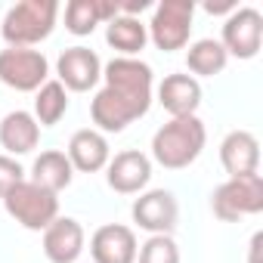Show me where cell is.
Here are the masks:
<instances>
[{
	"label": "cell",
	"instance_id": "cell-1",
	"mask_svg": "<svg viewBox=\"0 0 263 263\" xmlns=\"http://www.w3.org/2000/svg\"><path fill=\"white\" fill-rule=\"evenodd\" d=\"M204 143H208V130L198 115L171 118L152 137V158L167 171H183L198 161Z\"/></svg>",
	"mask_w": 263,
	"mask_h": 263
},
{
	"label": "cell",
	"instance_id": "cell-2",
	"mask_svg": "<svg viewBox=\"0 0 263 263\" xmlns=\"http://www.w3.org/2000/svg\"><path fill=\"white\" fill-rule=\"evenodd\" d=\"M59 19V4L56 0H22L13 4L4 16L0 34L10 47H34L41 41H47L56 28Z\"/></svg>",
	"mask_w": 263,
	"mask_h": 263
},
{
	"label": "cell",
	"instance_id": "cell-3",
	"mask_svg": "<svg viewBox=\"0 0 263 263\" xmlns=\"http://www.w3.org/2000/svg\"><path fill=\"white\" fill-rule=\"evenodd\" d=\"M211 211L223 223H238L241 217H254L263 211V177H229L211 195Z\"/></svg>",
	"mask_w": 263,
	"mask_h": 263
},
{
	"label": "cell",
	"instance_id": "cell-4",
	"mask_svg": "<svg viewBox=\"0 0 263 263\" xmlns=\"http://www.w3.org/2000/svg\"><path fill=\"white\" fill-rule=\"evenodd\" d=\"M4 208L19 226H25L31 232H44L59 217V195L41 189L31 180H22L19 186H13L4 195Z\"/></svg>",
	"mask_w": 263,
	"mask_h": 263
},
{
	"label": "cell",
	"instance_id": "cell-5",
	"mask_svg": "<svg viewBox=\"0 0 263 263\" xmlns=\"http://www.w3.org/2000/svg\"><path fill=\"white\" fill-rule=\"evenodd\" d=\"M192 19H195L192 0H161L152 13V22L146 25L149 41L164 53L183 50L192 34Z\"/></svg>",
	"mask_w": 263,
	"mask_h": 263
},
{
	"label": "cell",
	"instance_id": "cell-6",
	"mask_svg": "<svg viewBox=\"0 0 263 263\" xmlns=\"http://www.w3.org/2000/svg\"><path fill=\"white\" fill-rule=\"evenodd\" d=\"M0 81L19 93H34L50 81V62L41 50L7 47L0 50Z\"/></svg>",
	"mask_w": 263,
	"mask_h": 263
},
{
	"label": "cell",
	"instance_id": "cell-7",
	"mask_svg": "<svg viewBox=\"0 0 263 263\" xmlns=\"http://www.w3.org/2000/svg\"><path fill=\"white\" fill-rule=\"evenodd\" d=\"M105 87H111L115 93H121L124 99L137 102L140 108L149 111L152 105V68L143 59H130V56H115L105 68H102Z\"/></svg>",
	"mask_w": 263,
	"mask_h": 263
},
{
	"label": "cell",
	"instance_id": "cell-8",
	"mask_svg": "<svg viewBox=\"0 0 263 263\" xmlns=\"http://www.w3.org/2000/svg\"><path fill=\"white\" fill-rule=\"evenodd\" d=\"M226 56L235 59H254L263 44V16L254 7H238L226 16L223 22V37H220Z\"/></svg>",
	"mask_w": 263,
	"mask_h": 263
},
{
	"label": "cell",
	"instance_id": "cell-9",
	"mask_svg": "<svg viewBox=\"0 0 263 263\" xmlns=\"http://www.w3.org/2000/svg\"><path fill=\"white\" fill-rule=\"evenodd\" d=\"M177 198L167 192V189H152V192H143L134 208H130V217L140 229H146L149 235H171V229L177 226Z\"/></svg>",
	"mask_w": 263,
	"mask_h": 263
},
{
	"label": "cell",
	"instance_id": "cell-10",
	"mask_svg": "<svg viewBox=\"0 0 263 263\" xmlns=\"http://www.w3.org/2000/svg\"><path fill=\"white\" fill-rule=\"evenodd\" d=\"M105 180L115 192L121 195H137L149 186L152 180V158L143 155L140 149H127V152H118L115 158H108L105 164Z\"/></svg>",
	"mask_w": 263,
	"mask_h": 263
},
{
	"label": "cell",
	"instance_id": "cell-11",
	"mask_svg": "<svg viewBox=\"0 0 263 263\" xmlns=\"http://www.w3.org/2000/svg\"><path fill=\"white\" fill-rule=\"evenodd\" d=\"M143 115H146V108H140L137 102L124 99L111 87H102L93 96V102H90V118L99 127V134H121L127 124H134Z\"/></svg>",
	"mask_w": 263,
	"mask_h": 263
},
{
	"label": "cell",
	"instance_id": "cell-12",
	"mask_svg": "<svg viewBox=\"0 0 263 263\" xmlns=\"http://www.w3.org/2000/svg\"><path fill=\"white\" fill-rule=\"evenodd\" d=\"M56 71H59V84L65 90H74V93H87L99 84L102 78V62L99 56L90 50V47H68L59 62H56Z\"/></svg>",
	"mask_w": 263,
	"mask_h": 263
},
{
	"label": "cell",
	"instance_id": "cell-13",
	"mask_svg": "<svg viewBox=\"0 0 263 263\" xmlns=\"http://www.w3.org/2000/svg\"><path fill=\"white\" fill-rule=\"evenodd\" d=\"M137 232L121 223H105L90 238V254L96 263H137Z\"/></svg>",
	"mask_w": 263,
	"mask_h": 263
},
{
	"label": "cell",
	"instance_id": "cell-14",
	"mask_svg": "<svg viewBox=\"0 0 263 263\" xmlns=\"http://www.w3.org/2000/svg\"><path fill=\"white\" fill-rule=\"evenodd\" d=\"M220 164L229 177L260 174V143L251 130H232L220 143Z\"/></svg>",
	"mask_w": 263,
	"mask_h": 263
},
{
	"label": "cell",
	"instance_id": "cell-15",
	"mask_svg": "<svg viewBox=\"0 0 263 263\" xmlns=\"http://www.w3.org/2000/svg\"><path fill=\"white\" fill-rule=\"evenodd\" d=\"M44 254L50 263H74L84 254V226L74 217H56L44 229Z\"/></svg>",
	"mask_w": 263,
	"mask_h": 263
},
{
	"label": "cell",
	"instance_id": "cell-16",
	"mask_svg": "<svg viewBox=\"0 0 263 263\" xmlns=\"http://www.w3.org/2000/svg\"><path fill=\"white\" fill-rule=\"evenodd\" d=\"M37 143H41V124L34 121L31 111L16 108V111L4 115V121H0V146L7 149L10 158L34 152Z\"/></svg>",
	"mask_w": 263,
	"mask_h": 263
},
{
	"label": "cell",
	"instance_id": "cell-17",
	"mask_svg": "<svg viewBox=\"0 0 263 263\" xmlns=\"http://www.w3.org/2000/svg\"><path fill=\"white\" fill-rule=\"evenodd\" d=\"M158 102L171 118H189L201 105V84L192 74H167L158 87Z\"/></svg>",
	"mask_w": 263,
	"mask_h": 263
},
{
	"label": "cell",
	"instance_id": "cell-18",
	"mask_svg": "<svg viewBox=\"0 0 263 263\" xmlns=\"http://www.w3.org/2000/svg\"><path fill=\"white\" fill-rule=\"evenodd\" d=\"M108 158H111L108 140L99 134V130H93V127L78 130V134L71 137V143H68V161H71V167L81 171V174H96V171H102V167L108 164Z\"/></svg>",
	"mask_w": 263,
	"mask_h": 263
},
{
	"label": "cell",
	"instance_id": "cell-19",
	"mask_svg": "<svg viewBox=\"0 0 263 263\" xmlns=\"http://www.w3.org/2000/svg\"><path fill=\"white\" fill-rule=\"evenodd\" d=\"M118 16L115 0H68L65 4V28L74 37H87L96 31V25H108Z\"/></svg>",
	"mask_w": 263,
	"mask_h": 263
},
{
	"label": "cell",
	"instance_id": "cell-20",
	"mask_svg": "<svg viewBox=\"0 0 263 263\" xmlns=\"http://www.w3.org/2000/svg\"><path fill=\"white\" fill-rule=\"evenodd\" d=\"M71 180H74V167H71V161H68V155H65V152L50 149V152H41V155L34 158L31 183H37L41 189H47V192L59 195L62 189H68V186H71Z\"/></svg>",
	"mask_w": 263,
	"mask_h": 263
},
{
	"label": "cell",
	"instance_id": "cell-21",
	"mask_svg": "<svg viewBox=\"0 0 263 263\" xmlns=\"http://www.w3.org/2000/svg\"><path fill=\"white\" fill-rule=\"evenodd\" d=\"M105 41L111 50H118L121 56H130V59H137V53L149 44V31L140 19L134 16H115L105 28Z\"/></svg>",
	"mask_w": 263,
	"mask_h": 263
},
{
	"label": "cell",
	"instance_id": "cell-22",
	"mask_svg": "<svg viewBox=\"0 0 263 263\" xmlns=\"http://www.w3.org/2000/svg\"><path fill=\"white\" fill-rule=\"evenodd\" d=\"M226 62H229V56H226L223 44L214 41V37L195 41V44L189 47V53H186V65H189L192 78H195V74H198V78H214V74H220V71L226 68Z\"/></svg>",
	"mask_w": 263,
	"mask_h": 263
},
{
	"label": "cell",
	"instance_id": "cell-23",
	"mask_svg": "<svg viewBox=\"0 0 263 263\" xmlns=\"http://www.w3.org/2000/svg\"><path fill=\"white\" fill-rule=\"evenodd\" d=\"M68 111V90L59 81H47L34 96V121L41 127H53Z\"/></svg>",
	"mask_w": 263,
	"mask_h": 263
},
{
	"label": "cell",
	"instance_id": "cell-24",
	"mask_svg": "<svg viewBox=\"0 0 263 263\" xmlns=\"http://www.w3.org/2000/svg\"><path fill=\"white\" fill-rule=\"evenodd\" d=\"M137 263H180V248L171 235H149L137 251Z\"/></svg>",
	"mask_w": 263,
	"mask_h": 263
},
{
	"label": "cell",
	"instance_id": "cell-25",
	"mask_svg": "<svg viewBox=\"0 0 263 263\" xmlns=\"http://www.w3.org/2000/svg\"><path fill=\"white\" fill-rule=\"evenodd\" d=\"M22 180H25L22 164L16 158H10V155H0V198H4L13 186H19Z\"/></svg>",
	"mask_w": 263,
	"mask_h": 263
},
{
	"label": "cell",
	"instance_id": "cell-26",
	"mask_svg": "<svg viewBox=\"0 0 263 263\" xmlns=\"http://www.w3.org/2000/svg\"><path fill=\"white\" fill-rule=\"evenodd\" d=\"M204 10L211 16H229L232 10H238V4H232V0H226V4H214V0H211V4H204Z\"/></svg>",
	"mask_w": 263,
	"mask_h": 263
},
{
	"label": "cell",
	"instance_id": "cell-27",
	"mask_svg": "<svg viewBox=\"0 0 263 263\" xmlns=\"http://www.w3.org/2000/svg\"><path fill=\"white\" fill-rule=\"evenodd\" d=\"M260 245H263V235L257 232V235L251 238V263H257V254H260Z\"/></svg>",
	"mask_w": 263,
	"mask_h": 263
}]
</instances>
